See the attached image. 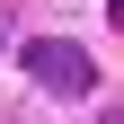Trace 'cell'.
Listing matches in <instances>:
<instances>
[{
  "instance_id": "7a4b0ae2",
  "label": "cell",
  "mask_w": 124,
  "mask_h": 124,
  "mask_svg": "<svg viewBox=\"0 0 124 124\" xmlns=\"http://www.w3.org/2000/svg\"><path fill=\"white\" fill-rule=\"evenodd\" d=\"M98 124H124V106H106V115H98Z\"/></svg>"
},
{
  "instance_id": "6da1fadb",
  "label": "cell",
  "mask_w": 124,
  "mask_h": 124,
  "mask_svg": "<svg viewBox=\"0 0 124 124\" xmlns=\"http://www.w3.org/2000/svg\"><path fill=\"white\" fill-rule=\"evenodd\" d=\"M27 71H36L53 98H89V89H98V62H89L80 44H62V36H36L27 44Z\"/></svg>"
},
{
  "instance_id": "3957f363",
  "label": "cell",
  "mask_w": 124,
  "mask_h": 124,
  "mask_svg": "<svg viewBox=\"0 0 124 124\" xmlns=\"http://www.w3.org/2000/svg\"><path fill=\"white\" fill-rule=\"evenodd\" d=\"M115 18H124V0H115Z\"/></svg>"
}]
</instances>
